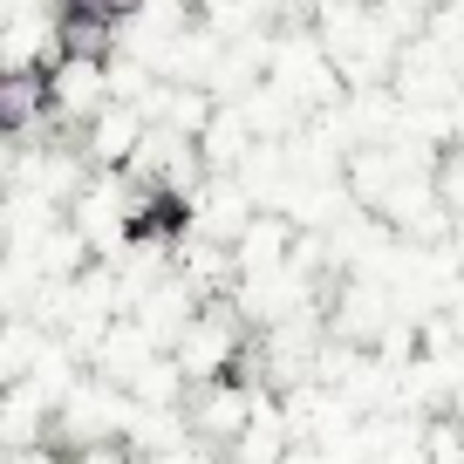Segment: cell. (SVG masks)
<instances>
[{
  "label": "cell",
  "instance_id": "obj_3",
  "mask_svg": "<svg viewBox=\"0 0 464 464\" xmlns=\"http://www.w3.org/2000/svg\"><path fill=\"white\" fill-rule=\"evenodd\" d=\"M130 7H137V0H102V14H110V21H123Z\"/></svg>",
  "mask_w": 464,
  "mask_h": 464
},
{
  "label": "cell",
  "instance_id": "obj_2",
  "mask_svg": "<svg viewBox=\"0 0 464 464\" xmlns=\"http://www.w3.org/2000/svg\"><path fill=\"white\" fill-rule=\"evenodd\" d=\"M110 34H116V21L69 14V7H62V55H69V62H102V55H110Z\"/></svg>",
  "mask_w": 464,
  "mask_h": 464
},
{
  "label": "cell",
  "instance_id": "obj_1",
  "mask_svg": "<svg viewBox=\"0 0 464 464\" xmlns=\"http://www.w3.org/2000/svg\"><path fill=\"white\" fill-rule=\"evenodd\" d=\"M48 110V75L42 69H0V130L14 137Z\"/></svg>",
  "mask_w": 464,
  "mask_h": 464
}]
</instances>
